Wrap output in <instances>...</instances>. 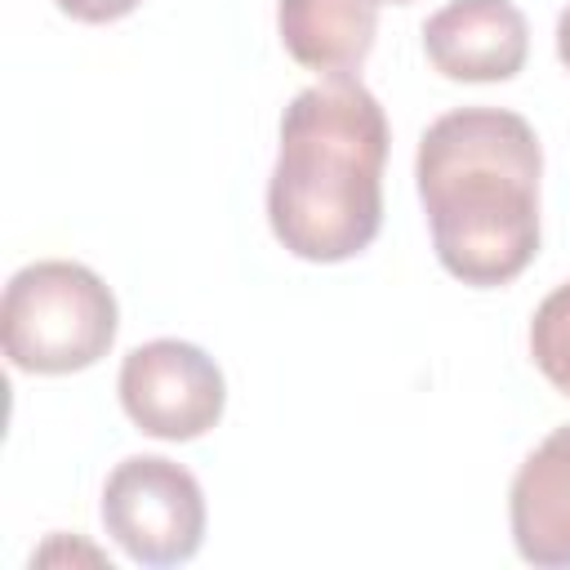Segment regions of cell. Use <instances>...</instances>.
Returning a JSON list of instances; mask_svg holds the SVG:
<instances>
[{"label":"cell","mask_w":570,"mask_h":570,"mask_svg":"<svg viewBox=\"0 0 570 570\" xmlns=\"http://www.w3.org/2000/svg\"><path fill=\"white\" fill-rule=\"evenodd\" d=\"M379 4H410V0H379Z\"/></svg>","instance_id":"obj_12"},{"label":"cell","mask_w":570,"mask_h":570,"mask_svg":"<svg viewBox=\"0 0 570 570\" xmlns=\"http://www.w3.org/2000/svg\"><path fill=\"white\" fill-rule=\"evenodd\" d=\"M423 53L445 80H512L530 53V27L512 0H450L423 22Z\"/></svg>","instance_id":"obj_6"},{"label":"cell","mask_w":570,"mask_h":570,"mask_svg":"<svg viewBox=\"0 0 570 570\" xmlns=\"http://www.w3.org/2000/svg\"><path fill=\"white\" fill-rule=\"evenodd\" d=\"M285 53L321 76H352L379 31V0H276Z\"/></svg>","instance_id":"obj_8"},{"label":"cell","mask_w":570,"mask_h":570,"mask_svg":"<svg viewBox=\"0 0 570 570\" xmlns=\"http://www.w3.org/2000/svg\"><path fill=\"white\" fill-rule=\"evenodd\" d=\"M543 151L525 116L459 107L436 116L414 156L419 200L441 267L476 289L517 281L539 254Z\"/></svg>","instance_id":"obj_1"},{"label":"cell","mask_w":570,"mask_h":570,"mask_svg":"<svg viewBox=\"0 0 570 570\" xmlns=\"http://www.w3.org/2000/svg\"><path fill=\"white\" fill-rule=\"evenodd\" d=\"M557 58H561L566 71H570V9L557 18Z\"/></svg>","instance_id":"obj_11"},{"label":"cell","mask_w":570,"mask_h":570,"mask_svg":"<svg viewBox=\"0 0 570 570\" xmlns=\"http://www.w3.org/2000/svg\"><path fill=\"white\" fill-rule=\"evenodd\" d=\"M102 525L138 566H178L200 552V481L165 454H129L102 485Z\"/></svg>","instance_id":"obj_4"},{"label":"cell","mask_w":570,"mask_h":570,"mask_svg":"<svg viewBox=\"0 0 570 570\" xmlns=\"http://www.w3.org/2000/svg\"><path fill=\"white\" fill-rule=\"evenodd\" d=\"M508 521L521 561L570 570V423L552 428L517 468Z\"/></svg>","instance_id":"obj_7"},{"label":"cell","mask_w":570,"mask_h":570,"mask_svg":"<svg viewBox=\"0 0 570 570\" xmlns=\"http://www.w3.org/2000/svg\"><path fill=\"white\" fill-rule=\"evenodd\" d=\"M530 356L543 379L570 396V281L557 285L530 316Z\"/></svg>","instance_id":"obj_9"},{"label":"cell","mask_w":570,"mask_h":570,"mask_svg":"<svg viewBox=\"0 0 570 570\" xmlns=\"http://www.w3.org/2000/svg\"><path fill=\"white\" fill-rule=\"evenodd\" d=\"M53 4L76 22H116V18L134 13L142 0H53Z\"/></svg>","instance_id":"obj_10"},{"label":"cell","mask_w":570,"mask_h":570,"mask_svg":"<svg viewBox=\"0 0 570 570\" xmlns=\"http://www.w3.org/2000/svg\"><path fill=\"white\" fill-rule=\"evenodd\" d=\"M387 116L356 76H325L281 116L267 183L272 236L303 263H343L370 249L383 223Z\"/></svg>","instance_id":"obj_2"},{"label":"cell","mask_w":570,"mask_h":570,"mask_svg":"<svg viewBox=\"0 0 570 570\" xmlns=\"http://www.w3.org/2000/svg\"><path fill=\"white\" fill-rule=\"evenodd\" d=\"M116 392L134 428L156 441H196L223 419L227 405L223 370L205 347L183 338L138 343L120 361Z\"/></svg>","instance_id":"obj_5"},{"label":"cell","mask_w":570,"mask_h":570,"mask_svg":"<svg viewBox=\"0 0 570 570\" xmlns=\"http://www.w3.org/2000/svg\"><path fill=\"white\" fill-rule=\"evenodd\" d=\"M120 330L107 281L71 258H40L9 276L0 303L4 356L22 374H76L98 365Z\"/></svg>","instance_id":"obj_3"}]
</instances>
